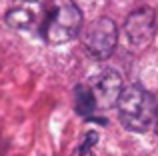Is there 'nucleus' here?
Listing matches in <instances>:
<instances>
[{
  "mask_svg": "<svg viewBox=\"0 0 158 156\" xmlns=\"http://www.w3.org/2000/svg\"><path fill=\"white\" fill-rule=\"evenodd\" d=\"M82 28V12L74 0H50L42 22V34L50 44H66Z\"/></svg>",
  "mask_w": 158,
  "mask_h": 156,
  "instance_id": "2",
  "label": "nucleus"
},
{
  "mask_svg": "<svg viewBox=\"0 0 158 156\" xmlns=\"http://www.w3.org/2000/svg\"><path fill=\"white\" fill-rule=\"evenodd\" d=\"M88 88L94 96L98 110H106V108H112L114 104H118V98L124 90L122 78L114 70H102L100 74H96L88 82Z\"/></svg>",
  "mask_w": 158,
  "mask_h": 156,
  "instance_id": "5",
  "label": "nucleus"
},
{
  "mask_svg": "<svg viewBox=\"0 0 158 156\" xmlns=\"http://www.w3.org/2000/svg\"><path fill=\"white\" fill-rule=\"evenodd\" d=\"M116 106H118V118L122 126L132 132H146L156 122L158 106L154 96L138 84L124 88Z\"/></svg>",
  "mask_w": 158,
  "mask_h": 156,
  "instance_id": "1",
  "label": "nucleus"
},
{
  "mask_svg": "<svg viewBox=\"0 0 158 156\" xmlns=\"http://www.w3.org/2000/svg\"><path fill=\"white\" fill-rule=\"evenodd\" d=\"M124 32H126L128 44L134 48H144L150 44L156 32V14L152 8H138L126 18L124 24Z\"/></svg>",
  "mask_w": 158,
  "mask_h": 156,
  "instance_id": "4",
  "label": "nucleus"
},
{
  "mask_svg": "<svg viewBox=\"0 0 158 156\" xmlns=\"http://www.w3.org/2000/svg\"><path fill=\"white\" fill-rule=\"evenodd\" d=\"M118 42V30L114 20L110 18H98L92 24H88L84 32V46L96 60H104L114 52Z\"/></svg>",
  "mask_w": 158,
  "mask_h": 156,
  "instance_id": "3",
  "label": "nucleus"
},
{
  "mask_svg": "<svg viewBox=\"0 0 158 156\" xmlns=\"http://www.w3.org/2000/svg\"><path fill=\"white\" fill-rule=\"evenodd\" d=\"M96 142H98V136L94 132H88L86 138H84V142H82V146H80V150H78V156H90Z\"/></svg>",
  "mask_w": 158,
  "mask_h": 156,
  "instance_id": "8",
  "label": "nucleus"
},
{
  "mask_svg": "<svg viewBox=\"0 0 158 156\" xmlns=\"http://www.w3.org/2000/svg\"><path fill=\"white\" fill-rule=\"evenodd\" d=\"M42 4L38 0H14L6 10V24L16 30H28L40 20Z\"/></svg>",
  "mask_w": 158,
  "mask_h": 156,
  "instance_id": "6",
  "label": "nucleus"
},
{
  "mask_svg": "<svg viewBox=\"0 0 158 156\" xmlns=\"http://www.w3.org/2000/svg\"><path fill=\"white\" fill-rule=\"evenodd\" d=\"M74 102H76V110L82 114V116H92L94 110H98L88 84H80L76 88V92H74Z\"/></svg>",
  "mask_w": 158,
  "mask_h": 156,
  "instance_id": "7",
  "label": "nucleus"
},
{
  "mask_svg": "<svg viewBox=\"0 0 158 156\" xmlns=\"http://www.w3.org/2000/svg\"><path fill=\"white\" fill-rule=\"evenodd\" d=\"M154 124H156V134H158V114H156V122Z\"/></svg>",
  "mask_w": 158,
  "mask_h": 156,
  "instance_id": "9",
  "label": "nucleus"
}]
</instances>
